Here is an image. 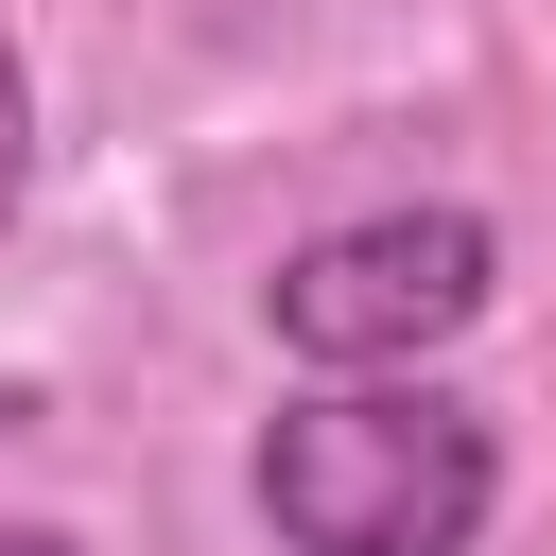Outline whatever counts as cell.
<instances>
[{"label": "cell", "mask_w": 556, "mask_h": 556, "mask_svg": "<svg viewBox=\"0 0 556 556\" xmlns=\"http://www.w3.org/2000/svg\"><path fill=\"white\" fill-rule=\"evenodd\" d=\"M486 295H504L486 208H365V226H313V243L261 278L278 348H295V365H330V382H382V365L452 348Z\"/></svg>", "instance_id": "2"}, {"label": "cell", "mask_w": 556, "mask_h": 556, "mask_svg": "<svg viewBox=\"0 0 556 556\" xmlns=\"http://www.w3.org/2000/svg\"><path fill=\"white\" fill-rule=\"evenodd\" d=\"M504 504V434L434 382H330L261 434V521L295 556H469Z\"/></svg>", "instance_id": "1"}, {"label": "cell", "mask_w": 556, "mask_h": 556, "mask_svg": "<svg viewBox=\"0 0 556 556\" xmlns=\"http://www.w3.org/2000/svg\"><path fill=\"white\" fill-rule=\"evenodd\" d=\"M17 191H35V70H17V35H0V226H17Z\"/></svg>", "instance_id": "3"}, {"label": "cell", "mask_w": 556, "mask_h": 556, "mask_svg": "<svg viewBox=\"0 0 556 556\" xmlns=\"http://www.w3.org/2000/svg\"><path fill=\"white\" fill-rule=\"evenodd\" d=\"M0 434H35V400H17V382H0Z\"/></svg>", "instance_id": "5"}, {"label": "cell", "mask_w": 556, "mask_h": 556, "mask_svg": "<svg viewBox=\"0 0 556 556\" xmlns=\"http://www.w3.org/2000/svg\"><path fill=\"white\" fill-rule=\"evenodd\" d=\"M0 556H87V539L70 521H0Z\"/></svg>", "instance_id": "4"}]
</instances>
